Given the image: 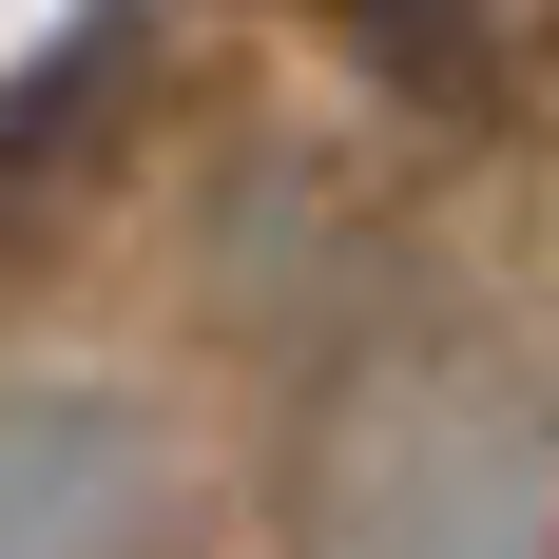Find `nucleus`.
<instances>
[{
  "mask_svg": "<svg viewBox=\"0 0 559 559\" xmlns=\"http://www.w3.org/2000/svg\"><path fill=\"white\" fill-rule=\"evenodd\" d=\"M309 559H559V425L463 347L347 367L309 444Z\"/></svg>",
  "mask_w": 559,
  "mask_h": 559,
  "instance_id": "nucleus-1",
  "label": "nucleus"
}]
</instances>
